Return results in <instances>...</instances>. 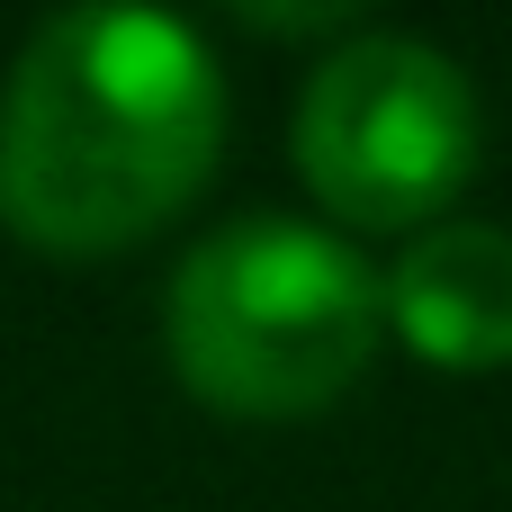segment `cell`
<instances>
[{
	"instance_id": "1",
	"label": "cell",
	"mask_w": 512,
	"mask_h": 512,
	"mask_svg": "<svg viewBox=\"0 0 512 512\" xmlns=\"http://www.w3.org/2000/svg\"><path fill=\"white\" fill-rule=\"evenodd\" d=\"M225 153V72L171 9L90 0L27 27L0 72V225L45 252H126Z\"/></svg>"
},
{
	"instance_id": "2",
	"label": "cell",
	"mask_w": 512,
	"mask_h": 512,
	"mask_svg": "<svg viewBox=\"0 0 512 512\" xmlns=\"http://www.w3.org/2000/svg\"><path fill=\"white\" fill-rule=\"evenodd\" d=\"M387 333V270L342 225L243 207L207 225L162 288V342L189 396L243 423H288L360 387Z\"/></svg>"
},
{
	"instance_id": "3",
	"label": "cell",
	"mask_w": 512,
	"mask_h": 512,
	"mask_svg": "<svg viewBox=\"0 0 512 512\" xmlns=\"http://www.w3.org/2000/svg\"><path fill=\"white\" fill-rule=\"evenodd\" d=\"M297 180L324 216L369 234H423L459 207L486 153V108L459 54H441L414 27H360L333 36L288 108Z\"/></svg>"
},
{
	"instance_id": "4",
	"label": "cell",
	"mask_w": 512,
	"mask_h": 512,
	"mask_svg": "<svg viewBox=\"0 0 512 512\" xmlns=\"http://www.w3.org/2000/svg\"><path fill=\"white\" fill-rule=\"evenodd\" d=\"M387 333L432 369H504L512 360V225L441 216L405 234L387 261Z\"/></svg>"
}]
</instances>
